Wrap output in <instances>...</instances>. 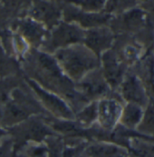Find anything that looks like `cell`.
<instances>
[{"label":"cell","mask_w":154,"mask_h":157,"mask_svg":"<svg viewBox=\"0 0 154 157\" xmlns=\"http://www.w3.org/2000/svg\"><path fill=\"white\" fill-rule=\"evenodd\" d=\"M80 38V33L75 27H70L68 25L63 26L58 29L54 35V41L57 44H67L71 42H75Z\"/></svg>","instance_id":"5"},{"label":"cell","mask_w":154,"mask_h":157,"mask_svg":"<svg viewBox=\"0 0 154 157\" xmlns=\"http://www.w3.org/2000/svg\"><path fill=\"white\" fill-rule=\"evenodd\" d=\"M83 86L84 88V90L91 95L100 94V93L103 92V90H104L103 83H102L101 81H99L97 79L89 80V81L83 83Z\"/></svg>","instance_id":"9"},{"label":"cell","mask_w":154,"mask_h":157,"mask_svg":"<svg viewBox=\"0 0 154 157\" xmlns=\"http://www.w3.org/2000/svg\"><path fill=\"white\" fill-rule=\"evenodd\" d=\"M145 124L151 127V129H154V109H151L149 110L146 117H145Z\"/></svg>","instance_id":"10"},{"label":"cell","mask_w":154,"mask_h":157,"mask_svg":"<svg viewBox=\"0 0 154 157\" xmlns=\"http://www.w3.org/2000/svg\"><path fill=\"white\" fill-rule=\"evenodd\" d=\"M32 85L34 86V90H36V93H38L43 98V100L48 105V107H50L54 111H57L58 113H60L64 117L70 116V111L68 110V109L65 107V105L62 102L61 100H59L57 98H55L52 95L47 94L44 90H40L38 87H36L34 85V83H32Z\"/></svg>","instance_id":"4"},{"label":"cell","mask_w":154,"mask_h":157,"mask_svg":"<svg viewBox=\"0 0 154 157\" xmlns=\"http://www.w3.org/2000/svg\"><path fill=\"white\" fill-rule=\"evenodd\" d=\"M121 109L114 101H103L100 106V117L103 126L111 127L119 117Z\"/></svg>","instance_id":"2"},{"label":"cell","mask_w":154,"mask_h":157,"mask_svg":"<svg viewBox=\"0 0 154 157\" xmlns=\"http://www.w3.org/2000/svg\"><path fill=\"white\" fill-rule=\"evenodd\" d=\"M110 43L109 33L103 31L90 33L87 37V44L94 50H101Z\"/></svg>","instance_id":"6"},{"label":"cell","mask_w":154,"mask_h":157,"mask_svg":"<svg viewBox=\"0 0 154 157\" xmlns=\"http://www.w3.org/2000/svg\"><path fill=\"white\" fill-rule=\"evenodd\" d=\"M2 58H3V54H2V51H1V49H0V61L2 60Z\"/></svg>","instance_id":"13"},{"label":"cell","mask_w":154,"mask_h":157,"mask_svg":"<svg viewBox=\"0 0 154 157\" xmlns=\"http://www.w3.org/2000/svg\"><path fill=\"white\" fill-rule=\"evenodd\" d=\"M105 62V71L107 72V76L109 79L112 82H115L121 74V70H120V66L117 63L116 60L114 59V57L111 56L107 54V56H105L104 59Z\"/></svg>","instance_id":"7"},{"label":"cell","mask_w":154,"mask_h":157,"mask_svg":"<svg viewBox=\"0 0 154 157\" xmlns=\"http://www.w3.org/2000/svg\"><path fill=\"white\" fill-rule=\"evenodd\" d=\"M123 93L127 99L142 104L145 101V97L141 86L136 78H131L125 83L123 88Z\"/></svg>","instance_id":"3"},{"label":"cell","mask_w":154,"mask_h":157,"mask_svg":"<svg viewBox=\"0 0 154 157\" xmlns=\"http://www.w3.org/2000/svg\"><path fill=\"white\" fill-rule=\"evenodd\" d=\"M149 79H150V82H151V87L152 89L154 92V63H151L150 65V69H149Z\"/></svg>","instance_id":"12"},{"label":"cell","mask_w":154,"mask_h":157,"mask_svg":"<svg viewBox=\"0 0 154 157\" xmlns=\"http://www.w3.org/2000/svg\"><path fill=\"white\" fill-rule=\"evenodd\" d=\"M58 58L61 61L65 70L71 76L78 78L88 69L95 64V59L83 49H67L58 53Z\"/></svg>","instance_id":"1"},{"label":"cell","mask_w":154,"mask_h":157,"mask_svg":"<svg viewBox=\"0 0 154 157\" xmlns=\"http://www.w3.org/2000/svg\"><path fill=\"white\" fill-rule=\"evenodd\" d=\"M83 119L86 120V121H90L91 119H92L95 117V109H94V108L91 107V108L87 109L83 113Z\"/></svg>","instance_id":"11"},{"label":"cell","mask_w":154,"mask_h":157,"mask_svg":"<svg viewBox=\"0 0 154 157\" xmlns=\"http://www.w3.org/2000/svg\"><path fill=\"white\" fill-rule=\"evenodd\" d=\"M141 112L138 107L135 105H130L124 113L123 116V122L127 126H134L140 118Z\"/></svg>","instance_id":"8"}]
</instances>
